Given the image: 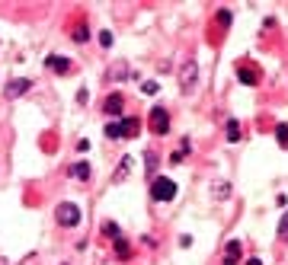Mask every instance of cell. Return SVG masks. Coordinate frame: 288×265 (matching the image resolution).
<instances>
[{"label":"cell","mask_w":288,"mask_h":265,"mask_svg":"<svg viewBox=\"0 0 288 265\" xmlns=\"http://www.w3.org/2000/svg\"><path fill=\"white\" fill-rule=\"evenodd\" d=\"M151 195L157 201H173L176 198V182L167 179V176H160V179H154V185H151Z\"/></svg>","instance_id":"6da1fadb"},{"label":"cell","mask_w":288,"mask_h":265,"mask_svg":"<svg viewBox=\"0 0 288 265\" xmlns=\"http://www.w3.org/2000/svg\"><path fill=\"white\" fill-rule=\"evenodd\" d=\"M58 224L61 227H77L80 224V208L74 201H61L58 205Z\"/></svg>","instance_id":"7a4b0ae2"},{"label":"cell","mask_w":288,"mask_h":265,"mask_svg":"<svg viewBox=\"0 0 288 265\" xmlns=\"http://www.w3.org/2000/svg\"><path fill=\"white\" fill-rule=\"evenodd\" d=\"M196 74H199V67H196V61L189 58L186 64L179 67V86H182L186 93H192V90H196Z\"/></svg>","instance_id":"3957f363"},{"label":"cell","mask_w":288,"mask_h":265,"mask_svg":"<svg viewBox=\"0 0 288 265\" xmlns=\"http://www.w3.org/2000/svg\"><path fill=\"white\" fill-rule=\"evenodd\" d=\"M151 131L154 135H167L170 131V115H167V109H160V105L151 109Z\"/></svg>","instance_id":"277c9868"},{"label":"cell","mask_w":288,"mask_h":265,"mask_svg":"<svg viewBox=\"0 0 288 265\" xmlns=\"http://www.w3.org/2000/svg\"><path fill=\"white\" fill-rule=\"evenodd\" d=\"M29 86H32V80H29V77H16V80H10V83H7V99H16V96H23L26 90H29Z\"/></svg>","instance_id":"5b68a950"},{"label":"cell","mask_w":288,"mask_h":265,"mask_svg":"<svg viewBox=\"0 0 288 265\" xmlns=\"http://www.w3.org/2000/svg\"><path fill=\"white\" fill-rule=\"evenodd\" d=\"M240 252H243V246L237 240H231L228 246H224V265H237L240 262Z\"/></svg>","instance_id":"8992f818"},{"label":"cell","mask_w":288,"mask_h":265,"mask_svg":"<svg viewBox=\"0 0 288 265\" xmlns=\"http://www.w3.org/2000/svg\"><path fill=\"white\" fill-rule=\"evenodd\" d=\"M45 67H48V70H58V74H64V70H71V61L61 58V55H48V58H45Z\"/></svg>","instance_id":"52a82bcc"},{"label":"cell","mask_w":288,"mask_h":265,"mask_svg":"<svg viewBox=\"0 0 288 265\" xmlns=\"http://www.w3.org/2000/svg\"><path fill=\"white\" fill-rule=\"evenodd\" d=\"M122 109H125V99H122L119 93L106 96V115H122Z\"/></svg>","instance_id":"ba28073f"},{"label":"cell","mask_w":288,"mask_h":265,"mask_svg":"<svg viewBox=\"0 0 288 265\" xmlns=\"http://www.w3.org/2000/svg\"><path fill=\"white\" fill-rule=\"evenodd\" d=\"M138 128H141V121H138V118H122V138H135Z\"/></svg>","instance_id":"9c48e42d"},{"label":"cell","mask_w":288,"mask_h":265,"mask_svg":"<svg viewBox=\"0 0 288 265\" xmlns=\"http://www.w3.org/2000/svg\"><path fill=\"white\" fill-rule=\"evenodd\" d=\"M71 176H74V179H90V163H74Z\"/></svg>","instance_id":"30bf717a"},{"label":"cell","mask_w":288,"mask_h":265,"mask_svg":"<svg viewBox=\"0 0 288 265\" xmlns=\"http://www.w3.org/2000/svg\"><path fill=\"white\" fill-rule=\"evenodd\" d=\"M128 170H132V157H122V166L116 170V176H112V179H116V182H122V179L128 176Z\"/></svg>","instance_id":"8fae6325"},{"label":"cell","mask_w":288,"mask_h":265,"mask_svg":"<svg viewBox=\"0 0 288 265\" xmlns=\"http://www.w3.org/2000/svg\"><path fill=\"white\" fill-rule=\"evenodd\" d=\"M106 138L109 141H119L122 138V121H109V125H106Z\"/></svg>","instance_id":"7c38bea8"},{"label":"cell","mask_w":288,"mask_h":265,"mask_svg":"<svg viewBox=\"0 0 288 265\" xmlns=\"http://www.w3.org/2000/svg\"><path fill=\"white\" fill-rule=\"evenodd\" d=\"M237 74H240V80L247 83V86H253V83H256V70H250V67H240Z\"/></svg>","instance_id":"4fadbf2b"},{"label":"cell","mask_w":288,"mask_h":265,"mask_svg":"<svg viewBox=\"0 0 288 265\" xmlns=\"http://www.w3.org/2000/svg\"><path fill=\"white\" fill-rule=\"evenodd\" d=\"M125 74H128V67L122 64V61H119V64H116V67L109 70V77H112V80H125Z\"/></svg>","instance_id":"5bb4252c"},{"label":"cell","mask_w":288,"mask_h":265,"mask_svg":"<svg viewBox=\"0 0 288 265\" xmlns=\"http://www.w3.org/2000/svg\"><path fill=\"white\" fill-rule=\"evenodd\" d=\"M275 141H278V147H288V125L275 128Z\"/></svg>","instance_id":"9a60e30c"},{"label":"cell","mask_w":288,"mask_h":265,"mask_svg":"<svg viewBox=\"0 0 288 265\" xmlns=\"http://www.w3.org/2000/svg\"><path fill=\"white\" fill-rule=\"evenodd\" d=\"M116 255H119V259H128V243L122 240V236L116 240Z\"/></svg>","instance_id":"2e32d148"},{"label":"cell","mask_w":288,"mask_h":265,"mask_svg":"<svg viewBox=\"0 0 288 265\" xmlns=\"http://www.w3.org/2000/svg\"><path fill=\"white\" fill-rule=\"evenodd\" d=\"M228 141H240V125L237 121H228Z\"/></svg>","instance_id":"e0dca14e"},{"label":"cell","mask_w":288,"mask_h":265,"mask_svg":"<svg viewBox=\"0 0 288 265\" xmlns=\"http://www.w3.org/2000/svg\"><path fill=\"white\" fill-rule=\"evenodd\" d=\"M144 160H147V173L154 176V170H157V154H154V150H147V154H144Z\"/></svg>","instance_id":"ac0fdd59"},{"label":"cell","mask_w":288,"mask_h":265,"mask_svg":"<svg viewBox=\"0 0 288 265\" xmlns=\"http://www.w3.org/2000/svg\"><path fill=\"white\" fill-rule=\"evenodd\" d=\"M103 233H106V236H112V240H119V227H116V224H109V220L103 224Z\"/></svg>","instance_id":"d6986e66"},{"label":"cell","mask_w":288,"mask_h":265,"mask_svg":"<svg viewBox=\"0 0 288 265\" xmlns=\"http://www.w3.org/2000/svg\"><path fill=\"white\" fill-rule=\"evenodd\" d=\"M90 39V29L86 26H80V29H74V42H86Z\"/></svg>","instance_id":"ffe728a7"},{"label":"cell","mask_w":288,"mask_h":265,"mask_svg":"<svg viewBox=\"0 0 288 265\" xmlns=\"http://www.w3.org/2000/svg\"><path fill=\"white\" fill-rule=\"evenodd\" d=\"M228 192H231L228 182H218V185H215V198H228Z\"/></svg>","instance_id":"44dd1931"},{"label":"cell","mask_w":288,"mask_h":265,"mask_svg":"<svg viewBox=\"0 0 288 265\" xmlns=\"http://www.w3.org/2000/svg\"><path fill=\"white\" fill-rule=\"evenodd\" d=\"M100 42H103V48H112V42H116V39H112V32L106 29V32H100Z\"/></svg>","instance_id":"7402d4cb"},{"label":"cell","mask_w":288,"mask_h":265,"mask_svg":"<svg viewBox=\"0 0 288 265\" xmlns=\"http://www.w3.org/2000/svg\"><path fill=\"white\" fill-rule=\"evenodd\" d=\"M141 93L154 96V93H157V83H154V80H144V83H141Z\"/></svg>","instance_id":"603a6c76"},{"label":"cell","mask_w":288,"mask_h":265,"mask_svg":"<svg viewBox=\"0 0 288 265\" xmlns=\"http://www.w3.org/2000/svg\"><path fill=\"white\" fill-rule=\"evenodd\" d=\"M278 236H282V240H288V214L282 217V224H278Z\"/></svg>","instance_id":"cb8c5ba5"},{"label":"cell","mask_w":288,"mask_h":265,"mask_svg":"<svg viewBox=\"0 0 288 265\" xmlns=\"http://www.w3.org/2000/svg\"><path fill=\"white\" fill-rule=\"evenodd\" d=\"M218 23H221V26H231V13L221 10V13H218Z\"/></svg>","instance_id":"d4e9b609"},{"label":"cell","mask_w":288,"mask_h":265,"mask_svg":"<svg viewBox=\"0 0 288 265\" xmlns=\"http://www.w3.org/2000/svg\"><path fill=\"white\" fill-rule=\"evenodd\" d=\"M77 150H80V154H86V150H90V141H86V138L77 141Z\"/></svg>","instance_id":"484cf974"},{"label":"cell","mask_w":288,"mask_h":265,"mask_svg":"<svg viewBox=\"0 0 288 265\" xmlns=\"http://www.w3.org/2000/svg\"><path fill=\"white\" fill-rule=\"evenodd\" d=\"M247 265H263V259H247Z\"/></svg>","instance_id":"4316f807"}]
</instances>
